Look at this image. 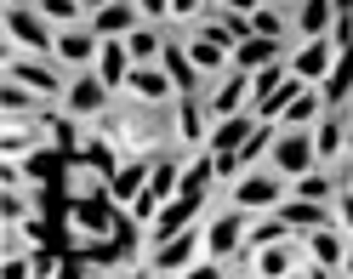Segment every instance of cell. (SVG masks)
Segmentation results:
<instances>
[{"label":"cell","mask_w":353,"mask_h":279,"mask_svg":"<svg viewBox=\"0 0 353 279\" xmlns=\"http://www.w3.org/2000/svg\"><path fill=\"white\" fill-rule=\"evenodd\" d=\"M6 52H40V57L57 52V23L34 0H6Z\"/></svg>","instance_id":"6da1fadb"},{"label":"cell","mask_w":353,"mask_h":279,"mask_svg":"<svg viewBox=\"0 0 353 279\" xmlns=\"http://www.w3.org/2000/svg\"><path fill=\"white\" fill-rule=\"evenodd\" d=\"M285 194H291V177H285L279 165H245L239 177L228 183V205H239V211H274Z\"/></svg>","instance_id":"7a4b0ae2"},{"label":"cell","mask_w":353,"mask_h":279,"mask_svg":"<svg viewBox=\"0 0 353 279\" xmlns=\"http://www.w3.org/2000/svg\"><path fill=\"white\" fill-rule=\"evenodd\" d=\"M6 80L29 85L40 103H63V92H69V69L57 57H40V52H6Z\"/></svg>","instance_id":"3957f363"},{"label":"cell","mask_w":353,"mask_h":279,"mask_svg":"<svg viewBox=\"0 0 353 279\" xmlns=\"http://www.w3.org/2000/svg\"><path fill=\"white\" fill-rule=\"evenodd\" d=\"M188 57L200 63V74H205V85H211V80L234 63V34L216 23V17H205V23H194V29H188Z\"/></svg>","instance_id":"277c9868"},{"label":"cell","mask_w":353,"mask_h":279,"mask_svg":"<svg viewBox=\"0 0 353 279\" xmlns=\"http://www.w3.org/2000/svg\"><path fill=\"white\" fill-rule=\"evenodd\" d=\"M245 228H251V211H239V205L216 211V217L200 228L205 234V256H211V262H234V256L245 251Z\"/></svg>","instance_id":"5b68a950"},{"label":"cell","mask_w":353,"mask_h":279,"mask_svg":"<svg viewBox=\"0 0 353 279\" xmlns=\"http://www.w3.org/2000/svg\"><path fill=\"white\" fill-rule=\"evenodd\" d=\"M268 165H279L285 177H302V171H314L319 165V148H314V125H279V137H274V154Z\"/></svg>","instance_id":"8992f818"},{"label":"cell","mask_w":353,"mask_h":279,"mask_svg":"<svg viewBox=\"0 0 353 279\" xmlns=\"http://www.w3.org/2000/svg\"><path fill=\"white\" fill-rule=\"evenodd\" d=\"M200 256H205V234L200 228H183V234H171V240L154 245L148 262H154V273H188Z\"/></svg>","instance_id":"52a82bcc"},{"label":"cell","mask_w":353,"mask_h":279,"mask_svg":"<svg viewBox=\"0 0 353 279\" xmlns=\"http://www.w3.org/2000/svg\"><path fill=\"white\" fill-rule=\"evenodd\" d=\"M239 109H251V74L228 63V69L211 80V92H205V114L223 120V114H239Z\"/></svg>","instance_id":"ba28073f"},{"label":"cell","mask_w":353,"mask_h":279,"mask_svg":"<svg viewBox=\"0 0 353 279\" xmlns=\"http://www.w3.org/2000/svg\"><path fill=\"white\" fill-rule=\"evenodd\" d=\"M103 137L120 148V160H131V154H148L160 137H171V125L165 120H108Z\"/></svg>","instance_id":"9c48e42d"},{"label":"cell","mask_w":353,"mask_h":279,"mask_svg":"<svg viewBox=\"0 0 353 279\" xmlns=\"http://www.w3.org/2000/svg\"><path fill=\"white\" fill-rule=\"evenodd\" d=\"M97 52H103V34L92 29V23H74V29H57V63L69 74H80V69H97Z\"/></svg>","instance_id":"30bf717a"},{"label":"cell","mask_w":353,"mask_h":279,"mask_svg":"<svg viewBox=\"0 0 353 279\" xmlns=\"http://www.w3.org/2000/svg\"><path fill=\"white\" fill-rule=\"evenodd\" d=\"M108 92H114V85H108L97 69H80V74H69L63 109H69V114H80V120H97V114L108 109Z\"/></svg>","instance_id":"8fae6325"},{"label":"cell","mask_w":353,"mask_h":279,"mask_svg":"<svg viewBox=\"0 0 353 279\" xmlns=\"http://www.w3.org/2000/svg\"><path fill=\"white\" fill-rule=\"evenodd\" d=\"M171 137L183 143V148H205V137H211V114H205V97H200V92H188V97L171 103Z\"/></svg>","instance_id":"7c38bea8"},{"label":"cell","mask_w":353,"mask_h":279,"mask_svg":"<svg viewBox=\"0 0 353 279\" xmlns=\"http://www.w3.org/2000/svg\"><path fill=\"white\" fill-rule=\"evenodd\" d=\"M114 211H120V200L108 194H69V223H74V234L85 240V234H108L114 228Z\"/></svg>","instance_id":"4fadbf2b"},{"label":"cell","mask_w":353,"mask_h":279,"mask_svg":"<svg viewBox=\"0 0 353 279\" xmlns=\"http://www.w3.org/2000/svg\"><path fill=\"white\" fill-rule=\"evenodd\" d=\"M200 211H205V194H171V200L160 205V217L148 223V240L160 245V240H171V234L194 228V223H200Z\"/></svg>","instance_id":"5bb4252c"},{"label":"cell","mask_w":353,"mask_h":279,"mask_svg":"<svg viewBox=\"0 0 353 279\" xmlns=\"http://www.w3.org/2000/svg\"><path fill=\"white\" fill-rule=\"evenodd\" d=\"M125 92L137 103H148V109H160V103H176V80L165 74V63H137L125 74Z\"/></svg>","instance_id":"9a60e30c"},{"label":"cell","mask_w":353,"mask_h":279,"mask_svg":"<svg viewBox=\"0 0 353 279\" xmlns=\"http://www.w3.org/2000/svg\"><path fill=\"white\" fill-rule=\"evenodd\" d=\"M347 240H353V234H347L342 223H325V228H307V234H302V245L314 251V262H319L325 273H342V262H347Z\"/></svg>","instance_id":"2e32d148"},{"label":"cell","mask_w":353,"mask_h":279,"mask_svg":"<svg viewBox=\"0 0 353 279\" xmlns=\"http://www.w3.org/2000/svg\"><path fill=\"white\" fill-rule=\"evenodd\" d=\"M347 137H353V114H342V109H325V114L314 120V148H319V165L342 160V154H347Z\"/></svg>","instance_id":"e0dca14e"},{"label":"cell","mask_w":353,"mask_h":279,"mask_svg":"<svg viewBox=\"0 0 353 279\" xmlns=\"http://www.w3.org/2000/svg\"><path fill=\"white\" fill-rule=\"evenodd\" d=\"M330 63H336V40L330 34H319V40H302V46L291 52V74H302V80H325L330 74Z\"/></svg>","instance_id":"ac0fdd59"},{"label":"cell","mask_w":353,"mask_h":279,"mask_svg":"<svg viewBox=\"0 0 353 279\" xmlns=\"http://www.w3.org/2000/svg\"><path fill=\"white\" fill-rule=\"evenodd\" d=\"M251 132H256V114H251V109L223 114V120H211V137H205V148H211V154H239V143H245Z\"/></svg>","instance_id":"d6986e66"},{"label":"cell","mask_w":353,"mask_h":279,"mask_svg":"<svg viewBox=\"0 0 353 279\" xmlns=\"http://www.w3.org/2000/svg\"><path fill=\"white\" fill-rule=\"evenodd\" d=\"M160 63H165V74L176 80V97H188V92H200V85H205V74H200V63L188 57V40H165V52H160Z\"/></svg>","instance_id":"ffe728a7"},{"label":"cell","mask_w":353,"mask_h":279,"mask_svg":"<svg viewBox=\"0 0 353 279\" xmlns=\"http://www.w3.org/2000/svg\"><path fill=\"white\" fill-rule=\"evenodd\" d=\"M85 23H92L103 40H120V34H131L137 23H148V17H143L137 6H131V0H108V6H97L92 17H85Z\"/></svg>","instance_id":"44dd1931"},{"label":"cell","mask_w":353,"mask_h":279,"mask_svg":"<svg viewBox=\"0 0 353 279\" xmlns=\"http://www.w3.org/2000/svg\"><path fill=\"white\" fill-rule=\"evenodd\" d=\"M143 234H148V223H143L131 205H120V211H114V228H108V240L120 245L125 268H137V262H143Z\"/></svg>","instance_id":"7402d4cb"},{"label":"cell","mask_w":353,"mask_h":279,"mask_svg":"<svg viewBox=\"0 0 353 279\" xmlns=\"http://www.w3.org/2000/svg\"><path fill=\"white\" fill-rule=\"evenodd\" d=\"M319 97H325V109H342L353 97V40L336 46V63H330V74L319 80Z\"/></svg>","instance_id":"603a6c76"},{"label":"cell","mask_w":353,"mask_h":279,"mask_svg":"<svg viewBox=\"0 0 353 279\" xmlns=\"http://www.w3.org/2000/svg\"><path fill=\"white\" fill-rule=\"evenodd\" d=\"M274 211H279V217L291 223L296 234H307V228H325V223H336V217H330V200H302V194H285Z\"/></svg>","instance_id":"cb8c5ba5"},{"label":"cell","mask_w":353,"mask_h":279,"mask_svg":"<svg viewBox=\"0 0 353 279\" xmlns=\"http://www.w3.org/2000/svg\"><path fill=\"white\" fill-rule=\"evenodd\" d=\"M148 171H154V160H143V154L120 160V165H114V177H108V194H114L120 205H131V200L148 188Z\"/></svg>","instance_id":"d4e9b609"},{"label":"cell","mask_w":353,"mask_h":279,"mask_svg":"<svg viewBox=\"0 0 353 279\" xmlns=\"http://www.w3.org/2000/svg\"><path fill=\"white\" fill-rule=\"evenodd\" d=\"M274 57H285V40H268V34L234 40V69H245V74H256L262 63H274Z\"/></svg>","instance_id":"484cf974"},{"label":"cell","mask_w":353,"mask_h":279,"mask_svg":"<svg viewBox=\"0 0 353 279\" xmlns=\"http://www.w3.org/2000/svg\"><path fill=\"white\" fill-rule=\"evenodd\" d=\"M137 69V63H131V52H125V34L120 40H103V52H97V74L114 85V92H125V74Z\"/></svg>","instance_id":"4316f807"},{"label":"cell","mask_w":353,"mask_h":279,"mask_svg":"<svg viewBox=\"0 0 353 279\" xmlns=\"http://www.w3.org/2000/svg\"><path fill=\"white\" fill-rule=\"evenodd\" d=\"M330 23H336V6H330V0H296V34L302 40L330 34Z\"/></svg>","instance_id":"83f0119b"},{"label":"cell","mask_w":353,"mask_h":279,"mask_svg":"<svg viewBox=\"0 0 353 279\" xmlns=\"http://www.w3.org/2000/svg\"><path fill=\"white\" fill-rule=\"evenodd\" d=\"M291 223L279 217V211H256L251 217V228H245V251H256V245H279V240H291Z\"/></svg>","instance_id":"f1b7e54d"},{"label":"cell","mask_w":353,"mask_h":279,"mask_svg":"<svg viewBox=\"0 0 353 279\" xmlns=\"http://www.w3.org/2000/svg\"><path fill=\"white\" fill-rule=\"evenodd\" d=\"M125 52H131V63H160V52H165L160 23H137V29L125 34Z\"/></svg>","instance_id":"f546056e"},{"label":"cell","mask_w":353,"mask_h":279,"mask_svg":"<svg viewBox=\"0 0 353 279\" xmlns=\"http://www.w3.org/2000/svg\"><path fill=\"white\" fill-rule=\"evenodd\" d=\"M325 114V97H319V85H302V92L291 97V109L279 114V125H314Z\"/></svg>","instance_id":"4dcf8cb0"},{"label":"cell","mask_w":353,"mask_h":279,"mask_svg":"<svg viewBox=\"0 0 353 279\" xmlns=\"http://www.w3.org/2000/svg\"><path fill=\"white\" fill-rule=\"evenodd\" d=\"M148 194H160V200L183 194V160H171V154L154 160V171H148Z\"/></svg>","instance_id":"1f68e13d"},{"label":"cell","mask_w":353,"mask_h":279,"mask_svg":"<svg viewBox=\"0 0 353 279\" xmlns=\"http://www.w3.org/2000/svg\"><path fill=\"white\" fill-rule=\"evenodd\" d=\"M291 194H302V200H336V177H330L325 165H314V171H302V177H291Z\"/></svg>","instance_id":"d6a6232c"},{"label":"cell","mask_w":353,"mask_h":279,"mask_svg":"<svg viewBox=\"0 0 353 279\" xmlns=\"http://www.w3.org/2000/svg\"><path fill=\"white\" fill-rule=\"evenodd\" d=\"M251 29H256V34H268V40H285V34H291V17H285L279 0H262V6L251 12Z\"/></svg>","instance_id":"836d02e7"},{"label":"cell","mask_w":353,"mask_h":279,"mask_svg":"<svg viewBox=\"0 0 353 279\" xmlns=\"http://www.w3.org/2000/svg\"><path fill=\"white\" fill-rule=\"evenodd\" d=\"M34 6L46 12L57 29H74V23H85V6H80V0H34Z\"/></svg>","instance_id":"e575fe53"},{"label":"cell","mask_w":353,"mask_h":279,"mask_svg":"<svg viewBox=\"0 0 353 279\" xmlns=\"http://www.w3.org/2000/svg\"><path fill=\"white\" fill-rule=\"evenodd\" d=\"M29 205H23V183H6V228H23Z\"/></svg>","instance_id":"d590c367"},{"label":"cell","mask_w":353,"mask_h":279,"mask_svg":"<svg viewBox=\"0 0 353 279\" xmlns=\"http://www.w3.org/2000/svg\"><path fill=\"white\" fill-rule=\"evenodd\" d=\"M131 6H137L148 23H171V0H131Z\"/></svg>","instance_id":"8d00e7d4"},{"label":"cell","mask_w":353,"mask_h":279,"mask_svg":"<svg viewBox=\"0 0 353 279\" xmlns=\"http://www.w3.org/2000/svg\"><path fill=\"white\" fill-rule=\"evenodd\" d=\"M336 223L353 234V188H336Z\"/></svg>","instance_id":"74e56055"},{"label":"cell","mask_w":353,"mask_h":279,"mask_svg":"<svg viewBox=\"0 0 353 279\" xmlns=\"http://www.w3.org/2000/svg\"><path fill=\"white\" fill-rule=\"evenodd\" d=\"M80 6H85V17H92V12H97V6H108V0H80Z\"/></svg>","instance_id":"f35d334b"},{"label":"cell","mask_w":353,"mask_h":279,"mask_svg":"<svg viewBox=\"0 0 353 279\" xmlns=\"http://www.w3.org/2000/svg\"><path fill=\"white\" fill-rule=\"evenodd\" d=\"M342 273H353V240H347V262H342Z\"/></svg>","instance_id":"ab89813d"},{"label":"cell","mask_w":353,"mask_h":279,"mask_svg":"<svg viewBox=\"0 0 353 279\" xmlns=\"http://www.w3.org/2000/svg\"><path fill=\"white\" fill-rule=\"evenodd\" d=\"M330 6H336V12H353V0H330Z\"/></svg>","instance_id":"60d3db41"},{"label":"cell","mask_w":353,"mask_h":279,"mask_svg":"<svg viewBox=\"0 0 353 279\" xmlns=\"http://www.w3.org/2000/svg\"><path fill=\"white\" fill-rule=\"evenodd\" d=\"M279 6H291V0H279Z\"/></svg>","instance_id":"b9f144b4"}]
</instances>
